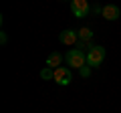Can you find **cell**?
<instances>
[{
  "label": "cell",
  "mask_w": 121,
  "mask_h": 113,
  "mask_svg": "<svg viewBox=\"0 0 121 113\" xmlns=\"http://www.w3.org/2000/svg\"><path fill=\"white\" fill-rule=\"evenodd\" d=\"M55 83H59V85H63V87H67L71 81H73V73H71L69 67H59V69H55V79H52Z\"/></svg>",
  "instance_id": "cell-4"
},
{
  "label": "cell",
  "mask_w": 121,
  "mask_h": 113,
  "mask_svg": "<svg viewBox=\"0 0 121 113\" xmlns=\"http://www.w3.org/2000/svg\"><path fill=\"white\" fill-rule=\"evenodd\" d=\"M79 40H85V43H89L91 39H93V30H91L89 26H83V28H79Z\"/></svg>",
  "instance_id": "cell-8"
},
{
  "label": "cell",
  "mask_w": 121,
  "mask_h": 113,
  "mask_svg": "<svg viewBox=\"0 0 121 113\" xmlns=\"http://www.w3.org/2000/svg\"><path fill=\"white\" fill-rule=\"evenodd\" d=\"M6 40H8V36H6V32H2V35H0V43L6 44Z\"/></svg>",
  "instance_id": "cell-11"
},
{
  "label": "cell",
  "mask_w": 121,
  "mask_h": 113,
  "mask_svg": "<svg viewBox=\"0 0 121 113\" xmlns=\"http://www.w3.org/2000/svg\"><path fill=\"white\" fill-rule=\"evenodd\" d=\"M60 63H63V55L60 52H51L47 59V67H51V69H59Z\"/></svg>",
  "instance_id": "cell-7"
},
{
  "label": "cell",
  "mask_w": 121,
  "mask_h": 113,
  "mask_svg": "<svg viewBox=\"0 0 121 113\" xmlns=\"http://www.w3.org/2000/svg\"><path fill=\"white\" fill-rule=\"evenodd\" d=\"M40 79H44V81H48V79H55V69H51V67H44V69L40 71Z\"/></svg>",
  "instance_id": "cell-9"
},
{
  "label": "cell",
  "mask_w": 121,
  "mask_h": 113,
  "mask_svg": "<svg viewBox=\"0 0 121 113\" xmlns=\"http://www.w3.org/2000/svg\"><path fill=\"white\" fill-rule=\"evenodd\" d=\"M65 61H67V65L73 67V69H81V67L87 65V55L83 51H79V48H71L65 55Z\"/></svg>",
  "instance_id": "cell-1"
},
{
  "label": "cell",
  "mask_w": 121,
  "mask_h": 113,
  "mask_svg": "<svg viewBox=\"0 0 121 113\" xmlns=\"http://www.w3.org/2000/svg\"><path fill=\"white\" fill-rule=\"evenodd\" d=\"M59 40L63 44H67V47H73V44L79 43V32L73 30V28H67V30H63L59 35Z\"/></svg>",
  "instance_id": "cell-5"
},
{
  "label": "cell",
  "mask_w": 121,
  "mask_h": 113,
  "mask_svg": "<svg viewBox=\"0 0 121 113\" xmlns=\"http://www.w3.org/2000/svg\"><path fill=\"white\" fill-rule=\"evenodd\" d=\"M71 12L77 18H85V16H89L91 6H89L87 0H73V2H71Z\"/></svg>",
  "instance_id": "cell-3"
},
{
  "label": "cell",
  "mask_w": 121,
  "mask_h": 113,
  "mask_svg": "<svg viewBox=\"0 0 121 113\" xmlns=\"http://www.w3.org/2000/svg\"><path fill=\"white\" fill-rule=\"evenodd\" d=\"M69 2H73V0H69Z\"/></svg>",
  "instance_id": "cell-12"
},
{
  "label": "cell",
  "mask_w": 121,
  "mask_h": 113,
  "mask_svg": "<svg viewBox=\"0 0 121 113\" xmlns=\"http://www.w3.org/2000/svg\"><path fill=\"white\" fill-rule=\"evenodd\" d=\"M101 16H103L105 20H117V18L121 16V8L117 4H107V6H103Z\"/></svg>",
  "instance_id": "cell-6"
},
{
  "label": "cell",
  "mask_w": 121,
  "mask_h": 113,
  "mask_svg": "<svg viewBox=\"0 0 121 113\" xmlns=\"http://www.w3.org/2000/svg\"><path fill=\"white\" fill-rule=\"evenodd\" d=\"M79 75H81L83 79H87V77H89V75H91V67H89V65L81 67V69H79Z\"/></svg>",
  "instance_id": "cell-10"
},
{
  "label": "cell",
  "mask_w": 121,
  "mask_h": 113,
  "mask_svg": "<svg viewBox=\"0 0 121 113\" xmlns=\"http://www.w3.org/2000/svg\"><path fill=\"white\" fill-rule=\"evenodd\" d=\"M103 59H105V48L103 47H91L89 51H87V65L91 67V69H97V67L103 63Z\"/></svg>",
  "instance_id": "cell-2"
}]
</instances>
